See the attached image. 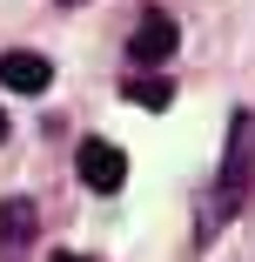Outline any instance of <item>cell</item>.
<instances>
[{
  "instance_id": "6da1fadb",
  "label": "cell",
  "mask_w": 255,
  "mask_h": 262,
  "mask_svg": "<svg viewBox=\"0 0 255 262\" xmlns=\"http://www.w3.org/2000/svg\"><path fill=\"white\" fill-rule=\"evenodd\" d=\"M255 188V115L242 108L235 128H228V162H222V202H215V215H235V208L248 202Z\"/></svg>"
},
{
  "instance_id": "7a4b0ae2",
  "label": "cell",
  "mask_w": 255,
  "mask_h": 262,
  "mask_svg": "<svg viewBox=\"0 0 255 262\" xmlns=\"http://www.w3.org/2000/svg\"><path fill=\"white\" fill-rule=\"evenodd\" d=\"M175 40H181L175 14L141 7V14H134V34H128V61H134V68H155V61H168V54H175Z\"/></svg>"
},
{
  "instance_id": "3957f363",
  "label": "cell",
  "mask_w": 255,
  "mask_h": 262,
  "mask_svg": "<svg viewBox=\"0 0 255 262\" xmlns=\"http://www.w3.org/2000/svg\"><path fill=\"white\" fill-rule=\"evenodd\" d=\"M74 175H81L94 195H114V188L128 182V155H121L114 141H101V135H94V141L74 148Z\"/></svg>"
},
{
  "instance_id": "277c9868",
  "label": "cell",
  "mask_w": 255,
  "mask_h": 262,
  "mask_svg": "<svg viewBox=\"0 0 255 262\" xmlns=\"http://www.w3.org/2000/svg\"><path fill=\"white\" fill-rule=\"evenodd\" d=\"M47 81H54V61H47V54H34V47L0 54V88H14V94H40Z\"/></svg>"
},
{
  "instance_id": "5b68a950",
  "label": "cell",
  "mask_w": 255,
  "mask_h": 262,
  "mask_svg": "<svg viewBox=\"0 0 255 262\" xmlns=\"http://www.w3.org/2000/svg\"><path fill=\"white\" fill-rule=\"evenodd\" d=\"M34 202H7V208H0V235H7V249H27L34 242Z\"/></svg>"
},
{
  "instance_id": "8992f818",
  "label": "cell",
  "mask_w": 255,
  "mask_h": 262,
  "mask_svg": "<svg viewBox=\"0 0 255 262\" xmlns=\"http://www.w3.org/2000/svg\"><path fill=\"white\" fill-rule=\"evenodd\" d=\"M128 101H134V108H168V101H175V81H155V74H134V81H128Z\"/></svg>"
},
{
  "instance_id": "52a82bcc",
  "label": "cell",
  "mask_w": 255,
  "mask_h": 262,
  "mask_svg": "<svg viewBox=\"0 0 255 262\" xmlns=\"http://www.w3.org/2000/svg\"><path fill=\"white\" fill-rule=\"evenodd\" d=\"M0 141H7V115H0Z\"/></svg>"
},
{
  "instance_id": "ba28073f",
  "label": "cell",
  "mask_w": 255,
  "mask_h": 262,
  "mask_svg": "<svg viewBox=\"0 0 255 262\" xmlns=\"http://www.w3.org/2000/svg\"><path fill=\"white\" fill-rule=\"evenodd\" d=\"M54 262H81V255H54Z\"/></svg>"
}]
</instances>
